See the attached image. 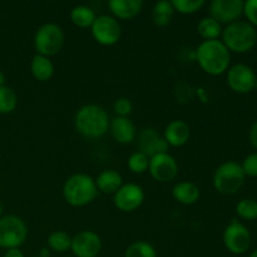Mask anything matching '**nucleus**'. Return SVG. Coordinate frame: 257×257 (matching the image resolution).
Wrapping results in <instances>:
<instances>
[{"mask_svg": "<svg viewBox=\"0 0 257 257\" xmlns=\"http://www.w3.org/2000/svg\"><path fill=\"white\" fill-rule=\"evenodd\" d=\"M196 60L205 73L221 75L230 68L231 52L221 40H203L196 49Z\"/></svg>", "mask_w": 257, "mask_h": 257, "instance_id": "1", "label": "nucleus"}, {"mask_svg": "<svg viewBox=\"0 0 257 257\" xmlns=\"http://www.w3.org/2000/svg\"><path fill=\"white\" fill-rule=\"evenodd\" d=\"M109 117L104 108L97 104H85L78 109L74 127L80 136L89 140L103 137L109 130Z\"/></svg>", "mask_w": 257, "mask_h": 257, "instance_id": "2", "label": "nucleus"}, {"mask_svg": "<svg viewBox=\"0 0 257 257\" xmlns=\"http://www.w3.org/2000/svg\"><path fill=\"white\" fill-rule=\"evenodd\" d=\"M98 188L95 181L85 173L72 175L63 186V197L72 207L87 206L97 197Z\"/></svg>", "mask_w": 257, "mask_h": 257, "instance_id": "3", "label": "nucleus"}, {"mask_svg": "<svg viewBox=\"0 0 257 257\" xmlns=\"http://www.w3.org/2000/svg\"><path fill=\"white\" fill-rule=\"evenodd\" d=\"M230 52L246 53L255 47L257 42L256 28L248 22L237 20L222 30V40Z\"/></svg>", "mask_w": 257, "mask_h": 257, "instance_id": "4", "label": "nucleus"}, {"mask_svg": "<svg viewBox=\"0 0 257 257\" xmlns=\"http://www.w3.org/2000/svg\"><path fill=\"white\" fill-rule=\"evenodd\" d=\"M245 173L240 163L227 161L217 167L213 175V187L221 195H233L245 183Z\"/></svg>", "mask_w": 257, "mask_h": 257, "instance_id": "5", "label": "nucleus"}, {"mask_svg": "<svg viewBox=\"0 0 257 257\" xmlns=\"http://www.w3.org/2000/svg\"><path fill=\"white\" fill-rule=\"evenodd\" d=\"M64 39V32L59 25L54 23H45L37 29L33 42L37 54L50 58L62 50Z\"/></svg>", "mask_w": 257, "mask_h": 257, "instance_id": "6", "label": "nucleus"}, {"mask_svg": "<svg viewBox=\"0 0 257 257\" xmlns=\"http://www.w3.org/2000/svg\"><path fill=\"white\" fill-rule=\"evenodd\" d=\"M28 238L27 223L15 215L0 218V247L5 250L19 248Z\"/></svg>", "mask_w": 257, "mask_h": 257, "instance_id": "7", "label": "nucleus"}, {"mask_svg": "<svg viewBox=\"0 0 257 257\" xmlns=\"http://www.w3.org/2000/svg\"><path fill=\"white\" fill-rule=\"evenodd\" d=\"M90 29L95 42L104 47L117 44L122 37V27L119 22L110 15H99L95 18Z\"/></svg>", "mask_w": 257, "mask_h": 257, "instance_id": "8", "label": "nucleus"}, {"mask_svg": "<svg viewBox=\"0 0 257 257\" xmlns=\"http://www.w3.org/2000/svg\"><path fill=\"white\" fill-rule=\"evenodd\" d=\"M223 245L233 255H242L248 251L251 246V233L243 223L237 220L232 222L223 231Z\"/></svg>", "mask_w": 257, "mask_h": 257, "instance_id": "9", "label": "nucleus"}, {"mask_svg": "<svg viewBox=\"0 0 257 257\" xmlns=\"http://www.w3.org/2000/svg\"><path fill=\"white\" fill-rule=\"evenodd\" d=\"M227 84L236 93H250L256 85L255 72L252 68L242 63L232 65L227 70Z\"/></svg>", "mask_w": 257, "mask_h": 257, "instance_id": "10", "label": "nucleus"}, {"mask_svg": "<svg viewBox=\"0 0 257 257\" xmlns=\"http://www.w3.org/2000/svg\"><path fill=\"white\" fill-rule=\"evenodd\" d=\"M114 206L122 212H135L145 201V191L137 183H123L114 193Z\"/></svg>", "mask_w": 257, "mask_h": 257, "instance_id": "11", "label": "nucleus"}, {"mask_svg": "<svg viewBox=\"0 0 257 257\" xmlns=\"http://www.w3.org/2000/svg\"><path fill=\"white\" fill-rule=\"evenodd\" d=\"M243 14L242 0H213L210 4V15L220 24H231L237 22Z\"/></svg>", "mask_w": 257, "mask_h": 257, "instance_id": "12", "label": "nucleus"}, {"mask_svg": "<svg viewBox=\"0 0 257 257\" xmlns=\"http://www.w3.org/2000/svg\"><path fill=\"white\" fill-rule=\"evenodd\" d=\"M151 176L158 182H170L175 180L178 173L177 161L170 153H161L150 158V167H148Z\"/></svg>", "mask_w": 257, "mask_h": 257, "instance_id": "13", "label": "nucleus"}, {"mask_svg": "<svg viewBox=\"0 0 257 257\" xmlns=\"http://www.w3.org/2000/svg\"><path fill=\"white\" fill-rule=\"evenodd\" d=\"M70 250L75 257H97L102 251V240L94 231H82L72 237Z\"/></svg>", "mask_w": 257, "mask_h": 257, "instance_id": "14", "label": "nucleus"}, {"mask_svg": "<svg viewBox=\"0 0 257 257\" xmlns=\"http://www.w3.org/2000/svg\"><path fill=\"white\" fill-rule=\"evenodd\" d=\"M137 145L138 151L147 155L150 158L156 155H161V153H167L168 147H170L165 138L161 137L160 133L152 127L143 128L138 133Z\"/></svg>", "mask_w": 257, "mask_h": 257, "instance_id": "15", "label": "nucleus"}, {"mask_svg": "<svg viewBox=\"0 0 257 257\" xmlns=\"http://www.w3.org/2000/svg\"><path fill=\"white\" fill-rule=\"evenodd\" d=\"M109 132L113 140L120 145H130L137 137V130L128 117H114L109 123Z\"/></svg>", "mask_w": 257, "mask_h": 257, "instance_id": "16", "label": "nucleus"}, {"mask_svg": "<svg viewBox=\"0 0 257 257\" xmlns=\"http://www.w3.org/2000/svg\"><path fill=\"white\" fill-rule=\"evenodd\" d=\"M191 136V128L185 120L176 119L168 123L163 138L171 147H182L188 142Z\"/></svg>", "mask_w": 257, "mask_h": 257, "instance_id": "17", "label": "nucleus"}, {"mask_svg": "<svg viewBox=\"0 0 257 257\" xmlns=\"http://www.w3.org/2000/svg\"><path fill=\"white\" fill-rule=\"evenodd\" d=\"M108 8L115 19L131 20L137 17L143 8L142 0H110Z\"/></svg>", "mask_w": 257, "mask_h": 257, "instance_id": "18", "label": "nucleus"}, {"mask_svg": "<svg viewBox=\"0 0 257 257\" xmlns=\"http://www.w3.org/2000/svg\"><path fill=\"white\" fill-rule=\"evenodd\" d=\"M172 196L181 205L190 206L197 202L201 196V191L196 183L190 182V181H182L173 186Z\"/></svg>", "mask_w": 257, "mask_h": 257, "instance_id": "19", "label": "nucleus"}, {"mask_svg": "<svg viewBox=\"0 0 257 257\" xmlns=\"http://www.w3.org/2000/svg\"><path fill=\"white\" fill-rule=\"evenodd\" d=\"M95 185L98 191L105 195H114L123 186V178L120 173L114 170H105L95 178Z\"/></svg>", "mask_w": 257, "mask_h": 257, "instance_id": "20", "label": "nucleus"}, {"mask_svg": "<svg viewBox=\"0 0 257 257\" xmlns=\"http://www.w3.org/2000/svg\"><path fill=\"white\" fill-rule=\"evenodd\" d=\"M30 70L33 77L39 82H48L54 75V64L50 58L44 55L35 54L30 63Z\"/></svg>", "mask_w": 257, "mask_h": 257, "instance_id": "21", "label": "nucleus"}, {"mask_svg": "<svg viewBox=\"0 0 257 257\" xmlns=\"http://www.w3.org/2000/svg\"><path fill=\"white\" fill-rule=\"evenodd\" d=\"M175 9L172 7V3L167 0H161L157 2L152 8V20L157 27H167L173 19Z\"/></svg>", "mask_w": 257, "mask_h": 257, "instance_id": "22", "label": "nucleus"}, {"mask_svg": "<svg viewBox=\"0 0 257 257\" xmlns=\"http://www.w3.org/2000/svg\"><path fill=\"white\" fill-rule=\"evenodd\" d=\"M95 15L94 10L92 8L87 7V5H77L70 10V20L73 24L82 29H87V28H92L93 23H94Z\"/></svg>", "mask_w": 257, "mask_h": 257, "instance_id": "23", "label": "nucleus"}, {"mask_svg": "<svg viewBox=\"0 0 257 257\" xmlns=\"http://www.w3.org/2000/svg\"><path fill=\"white\" fill-rule=\"evenodd\" d=\"M222 25L213 18L206 17L197 24V33L203 40H216L222 35Z\"/></svg>", "mask_w": 257, "mask_h": 257, "instance_id": "24", "label": "nucleus"}, {"mask_svg": "<svg viewBox=\"0 0 257 257\" xmlns=\"http://www.w3.org/2000/svg\"><path fill=\"white\" fill-rule=\"evenodd\" d=\"M48 248L55 252H65L70 250L72 246V237L64 231H54L48 236Z\"/></svg>", "mask_w": 257, "mask_h": 257, "instance_id": "25", "label": "nucleus"}, {"mask_svg": "<svg viewBox=\"0 0 257 257\" xmlns=\"http://www.w3.org/2000/svg\"><path fill=\"white\" fill-rule=\"evenodd\" d=\"M124 257H157V251L146 241H136L125 248Z\"/></svg>", "mask_w": 257, "mask_h": 257, "instance_id": "26", "label": "nucleus"}, {"mask_svg": "<svg viewBox=\"0 0 257 257\" xmlns=\"http://www.w3.org/2000/svg\"><path fill=\"white\" fill-rule=\"evenodd\" d=\"M18 105V97L12 88L0 87V114H9L14 112Z\"/></svg>", "mask_w": 257, "mask_h": 257, "instance_id": "27", "label": "nucleus"}, {"mask_svg": "<svg viewBox=\"0 0 257 257\" xmlns=\"http://www.w3.org/2000/svg\"><path fill=\"white\" fill-rule=\"evenodd\" d=\"M128 168L131 170V172L136 173V175H142V173L147 172L148 167H150V157L145 153L137 152L132 153L128 158Z\"/></svg>", "mask_w": 257, "mask_h": 257, "instance_id": "28", "label": "nucleus"}, {"mask_svg": "<svg viewBox=\"0 0 257 257\" xmlns=\"http://www.w3.org/2000/svg\"><path fill=\"white\" fill-rule=\"evenodd\" d=\"M172 7L175 12L182 15H191L197 13L205 7V0H173Z\"/></svg>", "mask_w": 257, "mask_h": 257, "instance_id": "29", "label": "nucleus"}, {"mask_svg": "<svg viewBox=\"0 0 257 257\" xmlns=\"http://www.w3.org/2000/svg\"><path fill=\"white\" fill-rule=\"evenodd\" d=\"M236 213L242 220L253 221L257 218V201L252 198H243L236 205Z\"/></svg>", "mask_w": 257, "mask_h": 257, "instance_id": "30", "label": "nucleus"}, {"mask_svg": "<svg viewBox=\"0 0 257 257\" xmlns=\"http://www.w3.org/2000/svg\"><path fill=\"white\" fill-rule=\"evenodd\" d=\"M114 112L117 113V117H128L133 110V104L128 98H118L114 102Z\"/></svg>", "mask_w": 257, "mask_h": 257, "instance_id": "31", "label": "nucleus"}, {"mask_svg": "<svg viewBox=\"0 0 257 257\" xmlns=\"http://www.w3.org/2000/svg\"><path fill=\"white\" fill-rule=\"evenodd\" d=\"M243 173L245 176H250V177H257V152L251 153L247 157L243 160L242 165Z\"/></svg>", "mask_w": 257, "mask_h": 257, "instance_id": "32", "label": "nucleus"}, {"mask_svg": "<svg viewBox=\"0 0 257 257\" xmlns=\"http://www.w3.org/2000/svg\"><path fill=\"white\" fill-rule=\"evenodd\" d=\"M243 14L252 27H257V0L243 3Z\"/></svg>", "mask_w": 257, "mask_h": 257, "instance_id": "33", "label": "nucleus"}, {"mask_svg": "<svg viewBox=\"0 0 257 257\" xmlns=\"http://www.w3.org/2000/svg\"><path fill=\"white\" fill-rule=\"evenodd\" d=\"M248 138H250V143L253 146V147L257 150V120L252 124L250 130V135H248Z\"/></svg>", "mask_w": 257, "mask_h": 257, "instance_id": "34", "label": "nucleus"}, {"mask_svg": "<svg viewBox=\"0 0 257 257\" xmlns=\"http://www.w3.org/2000/svg\"><path fill=\"white\" fill-rule=\"evenodd\" d=\"M3 257H25L23 251L20 248H10V250L5 251Z\"/></svg>", "mask_w": 257, "mask_h": 257, "instance_id": "35", "label": "nucleus"}, {"mask_svg": "<svg viewBox=\"0 0 257 257\" xmlns=\"http://www.w3.org/2000/svg\"><path fill=\"white\" fill-rule=\"evenodd\" d=\"M40 257H49L50 256V251L49 248L45 247V248H42V251H40Z\"/></svg>", "mask_w": 257, "mask_h": 257, "instance_id": "36", "label": "nucleus"}, {"mask_svg": "<svg viewBox=\"0 0 257 257\" xmlns=\"http://www.w3.org/2000/svg\"><path fill=\"white\" fill-rule=\"evenodd\" d=\"M4 83H5V75L4 73L0 70V87H4Z\"/></svg>", "mask_w": 257, "mask_h": 257, "instance_id": "37", "label": "nucleus"}, {"mask_svg": "<svg viewBox=\"0 0 257 257\" xmlns=\"http://www.w3.org/2000/svg\"><path fill=\"white\" fill-rule=\"evenodd\" d=\"M248 257H257V248L255 251H252V252L250 253V256H248Z\"/></svg>", "mask_w": 257, "mask_h": 257, "instance_id": "38", "label": "nucleus"}, {"mask_svg": "<svg viewBox=\"0 0 257 257\" xmlns=\"http://www.w3.org/2000/svg\"><path fill=\"white\" fill-rule=\"evenodd\" d=\"M3 217V205L0 203V218Z\"/></svg>", "mask_w": 257, "mask_h": 257, "instance_id": "39", "label": "nucleus"}, {"mask_svg": "<svg viewBox=\"0 0 257 257\" xmlns=\"http://www.w3.org/2000/svg\"><path fill=\"white\" fill-rule=\"evenodd\" d=\"M37 257H40V256H37Z\"/></svg>", "mask_w": 257, "mask_h": 257, "instance_id": "40", "label": "nucleus"}]
</instances>
